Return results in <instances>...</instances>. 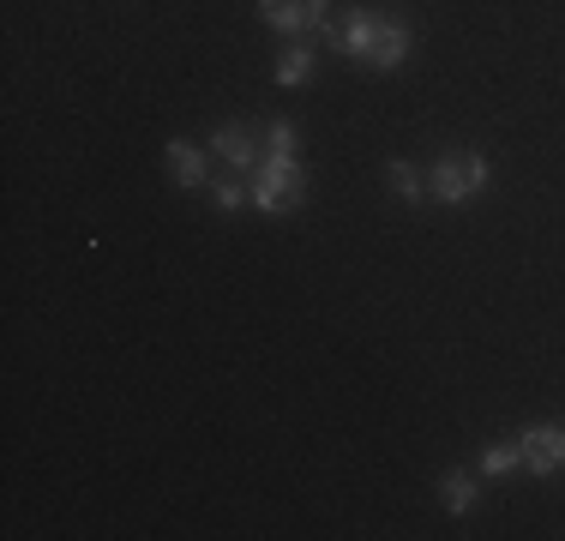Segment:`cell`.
Returning a JSON list of instances; mask_svg holds the SVG:
<instances>
[{"mask_svg":"<svg viewBox=\"0 0 565 541\" xmlns=\"http://www.w3.org/2000/svg\"><path fill=\"white\" fill-rule=\"evenodd\" d=\"M301 187H307V174H301V162H295V151H271V157H259V169H253L247 205H259L265 216H282V211L301 205Z\"/></svg>","mask_w":565,"mask_h":541,"instance_id":"6da1fadb","label":"cell"},{"mask_svg":"<svg viewBox=\"0 0 565 541\" xmlns=\"http://www.w3.org/2000/svg\"><path fill=\"white\" fill-rule=\"evenodd\" d=\"M481 187H488V157H476V151H446V157L434 162L427 199H439V205H463V199H476Z\"/></svg>","mask_w":565,"mask_h":541,"instance_id":"7a4b0ae2","label":"cell"},{"mask_svg":"<svg viewBox=\"0 0 565 541\" xmlns=\"http://www.w3.org/2000/svg\"><path fill=\"white\" fill-rule=\"evenodd\" d=\"M518 445H523V469H530V476H554V469L565 464V427L559 422L530 427Z\"/></svg>","mask_w":565,"mask_h":541,"instance_id":"3957f363","label":"cell"},{"mask_svg":"<svg viewBox=\"0 0 565 541\" xmlns=\"http://www.w3.org/2000/svg\"><path fill=\"white\" fill-rule=\"evenodd\" d=\"M259 19L271 24V31H313V24H326V0H259Z\"/></svg>","mask_w":565,"mask_h":541,"instance_id":"277c9868","label":"cell"},{"mask_svg":"<svg viewBox=\"0 0 565 541\" xmlns=\"http://www.w3.org/2000/svg\"><path fill=\"white\" fill-rule=\"evenodd\" d=\"M373 31H380V19H373L367 7H349V12H343V24H338V36H331V43H338L343 54H355V61H367V54H373Z\"/></svg>","mask_w":565,"mask_h":541,"instance_id":"5b68a950","label":"cell"},{"mask_svg":"<svg viewBox=\"0 0 565 541\" xmlns=\"http://www.w3.org/2000/svg\"><path fill=\"white\" fill-rule=\"evenodd\" d=\"M403 54H409V24H403V19H380V31H373V54H367V61L392 73V66H403Z\"/></svg>","mask_w":565,"mask_h":541,"instance_id":"8992f818","label":"cell"},{"mask_svg":"<svg viewBox=\"0 0 565 541\" xmlns=\"http://www.w3.org/2000/svg\"><path fill=\"white\" fill-rule=\"evenodd\" d=\"M211 151L223 162H235V169H259V145H253L247 127H217L211 132Z\"/></svg>","mask_w":565,"mask_h":541,"instance_id":"52a82bcc","label":"cell"},{"mask_svg":"<svg viewBox=\"0 0 565 541\" xmlns=\"http://www.w3.org/2000/svg\"><path fill=\"white\" fill-rule=\"evenodd\" d=\"M169 181L174 187H205V151L186 145V139H174L169 145Z\"/></svg>","mask_w":565,"mask_h":541,"instance_id":"ba28073f","label":"cell"},{"mask_svg":"<svg viewBox=\"0 0 565 541\" xmlns=\"http://www.w3.org/2000/svg\"><path fill=\"white\" fill-rule=\"evenodd\" d=\"M439 499H446L451 518H463V511L476 506V481H469L463 469H446V476H439Z\"/></svg>","mask_w":565,"mask_h":541,"instance_id":"9c48e42d","label":"cell"},{"mask_svg":"<svg viewBox=\"0 0 565 541\" xmlns=\"http://www.w3.org/2000/svg\"><path fill=\"white\" fill-rule=\"evenodd\" d=\"M523 457V445L518 439H505V445H488V452H481V476H505L511 464H518Z\"/></svg>","mask_w":565,"mask_h":541,"instance_id":"30bf717a","label":"cell"},{"mask_svg":"<svg viewBox=\"0 0 565 541\" xmlns=\"http://www.w3.org/2000/svg\"><path fill=\"white\" fill-rule=\"evenodd\" d=\"M307 66H313V49H289V54L277 61V85H301Z\"/></svg>","mask_w":565,"mask_h":541,"instance_id":"8fae6325","label":"cell"},{"mask_svg":"<svg viewBox=\"0 0 565 541\" xmlns=\"http://www.w3.org/2000/svg\"><path fill=\"white\" fill-rule=\"evenodd\" d=\"M385 174H392V187H397V199H403V205H422V181H415V169H409V162H392Z\"/></svg>","mask_w":565,"mask_h":541,"instance_id":"7c38bea8","label":"cell"},{"mask_svg":"<svg viewBox=\"0 0 565 541\" xmlns=\"http://www.w3.org/2000/svg\"><path fill=\"white\" fill-rule=\"evenodd\" d=\"M211 199H217V211H241V205H247V187H241V181H217V193H211Z\"/></svg>","mask_w":565,"mask_h":541,"instance_id":"4fadbf2b","label":"cell"},{"mask_svg":"<svg viewBox=\"0 0 565 541\" xmlns=\"http://www.w3.org/2000/svg\"><path fill=\"white\" fill-rule=\"evenodd\" d=\"M265 145H271V151H295V127L289 120H271V127H265Z\"/></svg>","mask_w":565,"mask_h":541,"instance_id":"5bb4252c","label":"cell"}]
</instances>
